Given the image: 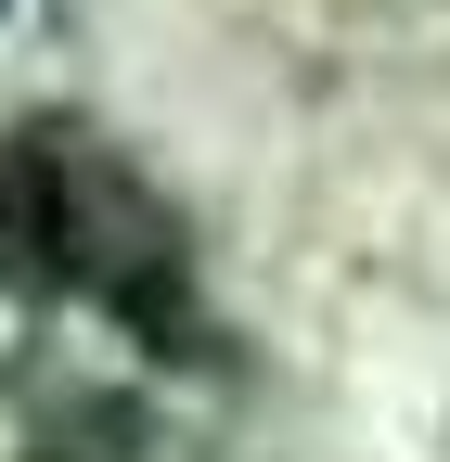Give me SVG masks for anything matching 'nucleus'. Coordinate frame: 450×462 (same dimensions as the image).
Here are the masks:
<instances>
[{
    "label": "nucleus",
    "instance_id": "nucleus-1",
    "mask_svg": "<svg viewBox=\"0 0 450 462\" xmlns=\"http://www.w3.org/2000/svg\"><path fill=\"white\" fill-rule=\"evenodd\" d=\"M39 449H52V462H129V449H142V398H103V385H90V398L52 411Z\"/></svg>",
    "mask_w": 450,
    "mask_h": 462
}]
</instances>
